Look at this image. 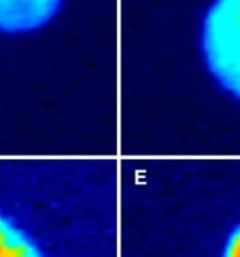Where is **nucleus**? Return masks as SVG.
<instances>
[{"label":"nucleus","instance_id":"3","mask_svg":"<svg viewBox=\"0 0 240 257\" xmlns=\"http://www.w3.org/2000/svg\"><path fill=\"white\" fill-rule=\"evenodd\" d=\"M67 0H0V33L29 34L47 27Z\"/></svg>","mask_w":240,"mask_h":257},{"label":"nucleus","instance_id":"2","mask_svg":"<svg viewBox=\"0 0 240 257\" xmlns=\"http://www.w3.org/2000/svg\"><path fill=\"white\" fill-rule=\"evenodd\" d=\"M0 175V257H45L13 210L19 190Z\"/></svg>","mask_w":240,"mask_h":257},{"label":"nucleus","instance_id":"1","mask_svg":"<svg viewBox=\"0 0 240 257\" xmlns=\"http://www.w3.org/2000/svg\"><path fill=\"white\" fill-rule=\"evenodd\" d=\"M204 63L219 87L240 102V0H214L203 19Z\"/></svg>","mask_w":240,"mask_h":257},{"label":"nucleus","instance_id":"4","mask_svg":"<svg viewBox=\"0 0 240 257\" xmlns=\"http://www.w3.org/2000/svg\"><path fill=\"white\" fill-rule=\"evenodd\" d=\"M223 257H240V222L231 231L224 246Z\"/></svg>","mask_w":240,"mask_h":257}]
</instances>
